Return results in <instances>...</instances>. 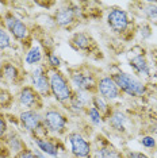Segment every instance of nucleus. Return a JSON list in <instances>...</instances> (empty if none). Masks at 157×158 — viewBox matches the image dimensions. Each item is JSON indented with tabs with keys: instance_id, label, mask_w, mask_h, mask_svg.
Instances as JSON below:
<instances>
[{
	"instance_id": "1",
	"label": "nucleus",
	"mask_w": 157,
	"mask_h": 158,
	"mask_svg": "<svg viewBox=\"0 0 157 158\" xmlns=\"http://www.w3.org/2000/svg\"><path fill=\"white\" fill-rule=\"evenodd\" d=\"M100 76L95 73L90 66H77L68 70V80L74 91L96 93V84Z\"/></svg>"
},
{
	"instance_id": "2",
	"label": "nucleus",
	"mask_w": 157,
	"mask_h": 158,
	"mask_svg": "<svg viewBox=\"0 0 157 158\" xmlns=\"http://www.w3.org/2000/svg\"><path fill=\"white\" fill-rule=\"evenodd\" d=\"M49 80H50V92L52 96L60 106L66 108L70 99L73 96L74 89L72 88L69 80L61 70L49 69Z\"/></svg>"
},
{
	"instance_id": "3",
	"label": "nucleus",
	"mask_w": 157,
	"mask_h": 158,
	"mask_svg": "<svg viewBox=\"0 0 157 158\" xmlns=\"http://www.w3.org/2000/svg\"><path fill=\"white\" fill-rule=\"evenodd\" d=\"M42 118H44V126L48 135L61 136L68 132L69 118L61 108L49 107L42 112Z\"/></svg>"
},
{
	"instance_id": "4",
	"label": "nucleus",
	"mask_w": 157,
	"mask_h": 158,
	"mask_svg": "<svg viewBox=\"0 0 157 158\" xmlns=\"http://www.w3.org/2000/svg\"><path fill=\"white\" fill-rule=\"evenodd\" d=\"M110 76L115 81V84L121 89L122 95L125 93V95L131 96V98H141L148 91L146 84L142 80H140L135 74L119 70V72H115V73H111Z\"/></svg>"
},
{
	"instance_id": "5",
	"label": "nucleus",
	"mask_w": 157,
	"mask_h": 158,
	"mask_svg": "<svg viewBox=\"0 0 157 158\" xmlns=\"http://www.w3.org/2000/svg\"><path fill=\"white\" fill-rule=\"evenodd\" d=\"M19 123L31 136H46L48 132L44 126V118L41 111L23 110L19 114Z\"/></svg>"
},
{
	"instance_id": "6",
	"label": "nucleus",
	"mask_w": 157,
	"mask_h": 158,
	"mask_svg": "<svg viewBox=\"0 0 157 158\" xmlns=\"http://www.w3.org/2000/svg\"><path fill=\"white\" fill-rule=\"evenodd\" d=\"M106 22L110 30L119 37H123L129 33L131 24H133L127 11H125L123 8H119V7H114L107 12Z\"/></svg>"
},
{
	"instance_id": "7",
	"label": "nucleus",
	"mask_w": 157,
	"mask_h": 158,
	"mask_svg": "<svg viewBox=\"0 0 157 158\" xmlns=\"http://www.w3.org/2000/svg\"><path fill=\"white\" fill-rule=\"evenodd\" d=\"M3 19H4L3 20V26L6 27V30L11 35V38L20 42V44H24V42H27L30 39V28L14 12H6Z\"/></svg>"
},
{
	"instance_id": "8",
	"label": "nucleus",
	"mask_w": 157,
	"mask_h": 158,
	"mask_svg": "<svg viewBox=\"0 0 157 158\" xmlns=\"http://www.w3.org/2000/svg\"><path fill=\"white\" fill-rule=\"evenodd\" d=\"M15 100L18 106L22 107L23 110L42 111L45 107V103H44L45 99L31 85H22L16 93Z\"/></svg>"
},
{
	"instance_id": "9",
	"label": "nucleus",
	"mask_w": 157,
	"mask_h": 158,
	"mask_svg": "<svg viewBox=\"0 0 157 158\" xmlns=\"http://www.w3.org/2000/svg\"><path fill=\"white\" fill-rule=\"evenodd\" d=\"M80 19V8L72 3H65L54 11L53 20L57 27L72 28Z\"/></svg>"
},
{
	"instance_id": "10",
	"label": "nucleus",
	"mask_w": 157,
	"mask_h": 158,
	"mask_svg": "<svg viewBox=\"0 0 157 158\" xmlns=\"http://www.w3.org/2000/svg\"><path fill=\"white\" fill-rule=\"evenodd\" d=\"M66 141L69 142L70 154L73 158H91L94 147L92 143L78 131H70L66 134Z\"/></svg>"
},
{
	"instance_id": "11",
	"label": "nucleus",
	"mask_w": 157,
	"mask_h": 158,
	"mask_svg": "<svg viewBox=\"0 0 157 158\" xmlns=\"http://www.w3.org/2000/svg\"><path fill=\"white\" fill-rule=\"evenodd\" d=\"M30 82L31 87L37 91L44 99L52 98L50 92V80H49V68L46 64L35 66L30 73Z\"/></svg>"
},
{
	"instance_id": "12",
	"label": "nucleus",
	"mask_w": 157,
	"mask_h": 158,
	"mask_svg": "<svg viewBox=\"0 0 157 158\" xmlns=\"http://www.w3.org/2000/svg\"><path fill=\"white\" fill-rule=\"evenodd\" d=\"M96 93L102 96L108 103H112L115 100H119L122 98V92L118 88L115 81L112 80L111 76H100L98 78V84H96Z\"/></svg>"
},
{
	"instance_id": "13",
	"label": "nucleus",
	"mask_w": 157,
	"mask_h": 158,
	"mask_svg": "<svg viewBox=\"0 0 157 158\" xmlns=\"http://www.w3.org/2000/svg\"><path fill=\"white\" fill-rule=\"evenodd\" d=\"M69 45L76 50V52H81L83 54H94L98 52V44L91 34L85 33V31H77L74 33L69 39Z\"/></svg>"
},
{
	"instance_id": "14",
	"label": "nucleus",
	"mask_w": 157,
	"mask_h": 158,
	"mask_svg": "<svg viewBox=\"0 0 157 158\" xmlns=\"http://www.w3.org/2000/svg\"><path fill=\"white\" fill-rule=\"evenodd\" d=\"M33 139L35 146H37V150L44 153L49 158H58L60 153L64 150L62 145L60 143V141H57L56 136H34Z\"/></svg>"
},
{
	"instance_id": "15",
	"label": "nucleus",
	"mask_w": 157,
	"mask_h": 158,
	"mask_svg": "<svg viewBox=\"0 0 157 158\" xmlns=\"http://www.w3.org/2000/svg\"><path fill=\"white\" fill-rule=\"evenodd\" d=\"M91 102H92V93L83 92V91H74L66 110L70 114H74V115L85 114V111L91 107Z\"/></svg>"
},
{
	"instance_id": "16",
	"label": "nucleus",
	"mask_w": 157,
	"mask_h": 158,
	"mask_svg": "<svg viewBox=\"0 0 157 158\" xmlns=\"http://www.w3.org/2000/svg\"><path fill=\"white\" fill-rule=\"evenodd\" d=\"M106 123L112 132H117V134H125V132L127 131V126H129V123H130V119L123 111L114 108L111 111V114L106 118Z\"/></svg>"
},
{
	"instance_id": "17",
	"label": "nucleus",
	"mask_w": 157,
	"mask_h": 158,
	"mask_svg": "<svg viewBox=\"0 0 157 158\" xmlns=\"http://www.w3.org/2000/svg\"><path fill=\"white\" fill-rule=\"evenodd\" d=\"M0 78L7 84H22L23 76L19 66L12 61H4L0 69Z\"/></svg>"
},
{
	"instance_id": "18",
	"label": "nucleus",
	"mask_w": 157,
	"mask_h": 158,
	"mask_svg": "<svg viewBox=\"0 0 157 158\" xmlns=\"http://www.w3.org/2000/svg\"><path fill=\"white\" fill-rule=\"evenodd\" d=\"M129 66L133 69V72L137 76L141 77H149L151 76V65L144 53H138L133 56L129 60Z\"/></svg>"
},
{
	"instance_id": "19",
	"label": "nucleus",
	"mask_w": 157,
	"mask_h": 158,
	"mask_svg": "<svg viewBox=\"0 0 157 158\" xmlns=\"http://www.w3.org/2000/svg\"><path fill=\"white\" fill-rule=\"evenodd\" d=\"M3 141H4V145L7 146L8 152L11 153V156H14V157L27 149L24 139L15 131H8L7 135L3 138Z\"/></svg>"
},
{
	"instance_id": "20",
	"label": "nucleus",
	"mask_w": 157,
	"mask_h": 158,
	"mask_svg": "<svg viewBox=\"0 0 157 158\" xmlns=\"http://www.w3.org/2000/svg\"><path fill=\"white\" fill-rule=\"evenodd\" d=\"M45 60V52L39 45H31L26 50L23 62L28 66H39L42 65V61Z\"/></svg>"
},
{
	"instance_id": "21",
	"label": "nucleus",
	"mask_w": 157,
	"mask_h": 158,
	"mask_svg": "<svg viewBox=\"0 0 157 158\" xmlns=\"http://www.w3.org/2000/svg\"><path fill=\"white\" fill-rule=\"evenodd\" d=\"M91 158H123V156L108 142H104L100 146L95 147Z\"/></svg>"
},
{
	"instance_id": "22",
	"label": "nucleus",
	"mask_w": 157,
	"mask_h": 158,
	"mask_svg": "<svg viewBox=\"0 0 157 158\" xmlns=\"http://www.w3.org/2000/svg\"><path fill=\"white\" fill-rule=\"evenodd\" d=\"M91 106L92 107H95L96 110L99 111L102 115H103V118H104V120H106V118L110 114H111V111L114 110L112 107H111V104H110L107 100H104L102 98V96H99L98 93H94L92 95V102H91Z\"/></svg>"
},
{
	"instance_id": "23",
	"label": "nucleus",
	"mask_w": 157,
	"mask_h": 158,
	"mask_svg": "<svg viewBox=\"0 0 157 158\" xmlns=\"http://www.w3.org/2000/svg\"><path fill=\"white\" fill-rule=\"evenodd\" d=\"M85 116H87V120L90 122V124H92L94 127H100V126L106 122L104 118H103V115L92 106L85 111Z\"/></svg>"
},
{
	"instance_id": "24",
	"label": "nucleus",
	"mask_w": 157,
	"mask_h": 158,
	"mask_svg": "<svg viewBox=\"0 0 157 158\" xmlns=\"http://www.w3.org/2000/svg\"><path fill=\"white\" fill-rule=\"evenodd\" d=\"M45 61L48 62V66L50 70H60V68L62 66V60L60 58V56L57 54L53 50H49V52L45 53Z\"/></svg>"
},
{
	"instance_id": "25",
	"label": "nucleus",
	"mask_w": 157,
	"mask_h": 158,
	"mask_svg": "<svg viewBox=\"0 0 157 158\" xmlns=\"http://www.w3.org/2000/svg\"><path fill=\"white\" fill-rule=\"evenodd\" d=\"M141 12L145 19L157 22V4L156 3H141Z\"/></svg>"
},
{
	"instance_id": "26",
	"label": "nucleus",
	"mask_w": 157,
	"mask_h": 158,
	"mask_svg": "<svg viewBox=\"0 0 157 158\" xmlns=\"http://www.w3.org/2000/svg\"><path fill=\"white\" fill-rule=\"evenodd\" d=\"M12 48V38L6 30V27L0 23V52H4Z\"/></svg>"
},
{
	"instance_id": "27",
	"label": "nucleus",
	"mask_w": 157,
	"mask_h": 158,
	"mask_svg": "<svg viewBox=\"0 0 157 158\" xmlns=\"http://www.w3.org/2000/svg\"><path fill=\"white\" fill-rule=\"evenodd\" d=\"M12 102H14V98H12L11 93L7 91V89L0 88V107L7 108V107L11 106Z\"/></svg>"
},
{
	"instance_id": "28",
	"label": "nucleus",
	"mask_w": 157,
	"mask_h": 158,
	"mask_svg": "<svg viewBox=\"0 0 157 158\" xmlns=\"http://www.w3.org/2000/svg\"><path fill=\"white\" fill-rule=\"evenodd\" d=\"M140 143L146 149H156L157 146V141H156V136L153 135H144L140 139Z\"/></svg>"
},
{
	"instance_id": "29",
	"label": "nucleus",
	"mask_w": 157,
	"mask_h": 158,
	"mask_svg": "<svg viewBox=\"0 0 157 158\" xmlns=\"http://www.w3.org/2000/svg\"><path fill=\"white\" fill-rule=\"evenodd\" d=\"M8 131V122H7L4 115H0V138H4Z\"/></svg>"
},
{
	"instance_id": "30",
	"label": "nucleus",
	"mask_w": 157,
	"mask_h": 158,
	"mask_svg": "<svg viewBox=\"0 0 157 158\" xmlns=\"http://www.w3.org/2000/svg\"><path fill=\"white\" fill-rule=\"evenodd\" d=\"M138 33L141 34V37L144 39H148V38H151V35H152V28L148 23H144L140 28H138Z\"/></svg>"
},
{
	"instance_id": "31",
	"label": "nucleus",
	"mask_w": 157,
	"mask_h": 158,
	"mask_svg": "<svg viewBox=\"0 0 157 158\" xmlns=\"http://www.w3.org/2000/svg\"><path fill=\"white\" fill-rule=\"evenodd\" d=\"M14 158H37V157H35L34 150L26 149V150H23V152H20L19 154H16Z\"/></svg>"
},
{
	"instance_id": "32",
	"label": "nucleus",
	"mask_w": 157,
	"mask_h": 158,
	"mask_svg": "<svg viewBox=\"0 0 157 158\" xmlns=\"http://www.w3.org/2000/svg\"><path fill=\"white\" fill-rule=\"evenodd\" d=\"M10 157H11V153L8 152L7 146L4 145L3 138H0V158H10Z\"/></svg>"
},
{
	"instance_id": "33",
	"label": "nucleus",
	"mask_w": 157,
	"mask_h": 158,
	"mask_svg": "<svg viewBox=\"0 0 157 158\" xmlns=\"http://www.w3.org/2000/svg\"><path fill=\"white\" fill-rule=\"evenodd\" d=\"M126 158H151V157L146 156L144 153H141V152H127Z\"/></svg>"
},
{
	"instance_id": "34",
	"label": "nucleus",
	"mask_w": 157,
	"mask_h": 158,
	"mask_svg": "<svg viewBox=\"0 0 157 158\" xmlns=\"http://www.w3.org/2000/svg\"><path fill=\"white\" fill-rule=\"evenodd\" d=\"M34 153H35V157L37 158H49V157H46L44 153L39 152V150H34Z\"/></svg>"
},
{
	"instance_id": "35",
	"label": "nucleus",
	"mask_w": 157,
	"mask_h": 158,
	"mask_svg": "<svg viewBox=\"0 0 157 158\" xmlns=\"http://www.w3.org/2000/svg\"><path fill=\"white\" fill-rule=\"evenodd\" d=\"M153 134H156V135H157V124L155 126V128H153Z\"/></svg>"
},
{
	"instance_id": "36",
	"label": "nucleus",
	"mask_w": 157,
	"mask_h": 158,
	"mask_svg": "<svg viewBox=\"0 0 157 158\" xmlns=\"http://www.w3.org/2000/svg\"><path fill=\"white\" fill-rule=\"evenodd\" d=\"M0 115H2V114H0Z\"/></svg>"
}]
</instances>
